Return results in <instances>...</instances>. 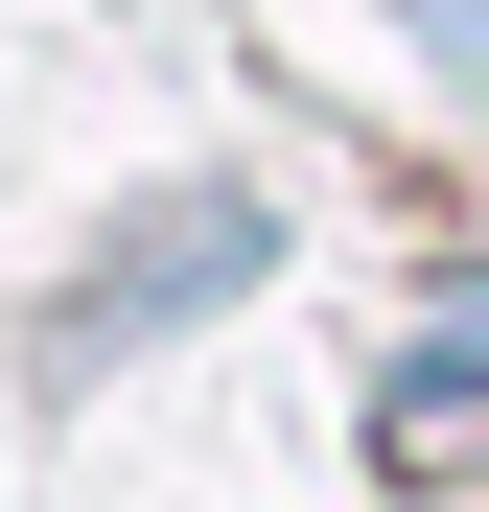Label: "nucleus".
Listing matches in <instances>:
<instances>
[{"mask_svg":"<svg viewBox=\"0 0 489 512\" xmlns=\"http://www.w3.org/2000/svg\"><path fill=\"white\" fill-rule=\"evenodd\" d=\"M257 256H280V210H257V187H187V210H140V233L94 256V280L47 303V373H117L140 326H210L233 280H257Z\"/></svg>","mask_w":489,"mask_h":512,"instance_id":"f257e3e1","label":"nucleus"},{"mask_svg":"<svg viewBox=\"0 0 489 512\" xmlns=\"http://www.w3.org/2000/svg\"><path fill=\"white\" fill-rule=\"evenodd\" d=\"M420 47H466V70H489V0H420Z\"/></svg>","mask_w":489,"mask_h":512,"instance_id":"f03ea898","label":"nucleus"}]
</instances>
